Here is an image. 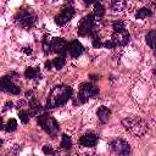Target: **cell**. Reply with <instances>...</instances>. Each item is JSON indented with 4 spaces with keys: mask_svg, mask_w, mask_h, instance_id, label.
Segmentation results:
<instances>
[{
    "mask_svg": "<svg viewBox=\"0 0 156 156\" xmlns=\"http://www.w3.org/2000/svg\"><path fill=\"white\" fill-rule=\"evenodd\" d=\"M152 72H154V74L156 76V66H155V68H154V71H152Z\"/></svg>",
    "mask_w": 156,
    "mask_h": 156,
    "instance_id": "29",
    "label": "cell"
},
{
    "mask_svg": "<svg viewBox=\"0 0 156 156\" xmlns=\"http://www.w3.org/2000/svg\"><path fill=\"white\" fill-rule=\"evenodd\" d=\"M37 122H38L39 127H41V129L51 138H55L58 134V130H60L58 122L51 115H49L46 112H41L37 116Z\"/></svg>",
    "mask_w": 156,
    "mask_h": 156,
    "instance_id": "3",
    "label": "cell"
},
{
    "mask_svg": "<svg viewBox=\"0 0 156 156\" xmlns=\"http://www.w3.org/2000/svg\"><path fill=\"white\" fill-rule=\"evenodd\" d=\"M98 0H83V2L85 4V5H90V4H95Z\"/></svg>",
    "mask_w": 156,
    "mask_h": 156,
    "instance_id": "28",
    "label": "cell"
},
{
    "mask_svg": "<svg viewBox=\"0 0 156 156\" xmlns=\"http://www.w3.org/2000/svg\"><path fill=\"white\" fill-rule=\"evenodd\" d=\"M16 76L17 73H9L1 78V89L4 91L12 94V95H20L21 88L15 83V78H13Z\"/></svg>",
    "mask_w": 156,
    "mask_h": 156,
    "instance_id": "7",
    "label": "cell"
},
{
    "mask_svg": "<svg viewBox=\"0 0 156 156\" xmlns=\"http://www.w3.org/2000/svg\"><path fill=\"white\" fill-rule=\"evenodd\" d=\"M96 115H98V117H99L101 123H106L111 117V110L108 107H106V106H100L98 108Z\"/></svg>",
    "mask_w": 156,
    "mask_h": 156,
    "instance_id": "15",
    "label": "cell"
},
{
    "mask_svg": "<svg viewBox=\"0 0 156 156\" xmlns=\"http://www.w3.org/2000/svg\"><path fill=\"white\" fill-rule=\"evenodd\" d=\"M110 5L113 11H122L126 6V0H110Z\"/></svg>",
    "mask_w": 156,
    "mask_h": 156,
    "instance_id": "19",
    "label": "cell"
},
{
    "mask_svg": "<svg viewBox=\"0 0 156 156\" xmlns=\"http://www.w3.org/2000/svg\"><path fill=\"white\" fill-rule=\"evenodd\" d=\"M61 149L63 150H69L72 147V140L71 136L67 134H62V139H61V144H60Z\"/></svg>",
    "mask_w": 156,
    "mask_h": 156,
    "instance_id": "20",
    "label": "cell"
},
{
    "mask_svg": "<svg viewBox=\"0 0 156 156\" xmlns=\"http://www.w3.org/2000/svg\"><path fill=\"white\" fill-rule=\"evenodd\" d=\"M50 48H51V52L66 56L68 43L63 38H52L51 41H50Z\"/></svg>",
    "mask_w": 156,
    "mask_h": 156,
    "instance_id": "11",
    "label": "cell"
},
{
    "mask_svg": "<svg viewBox=\"0 0 156 156\" xmlns=\"http://www.w3.org/2000/svg\"><path fill=\"white\" fill-rule=\"evenodd\" d=\"M4 127V129L6 130V132H13V130H16V128H17V121L15 119V118H10L9 121H7V123L5 124V126H2Z\"/></svg>",
    "mask_w": 156,
    "mask_h": 156,
    "instance_id": "23",
    "label": "cell"
},
{
    "mask_svg": "<svg viewBox=\"0 0 156 156\" xmlns=\"http://www.w3.org/2000/svg\"><path fill=\"white\" fill-rule=\"evenodd\" d=\"M98 141H99L98 135L95 133H91V132L83 134L78 140L79 145L83 146V147H93V146H95L98 144Z\"/></svg>",
    "mask_w": 156,
    "mask_h": 156,
    "instance_id": "12",
    "label": "cell"
},
{
    "mask_svg": "<svg viewBox=\"0 0 156 156\" xmlns=\"http://www.w3.org/2000/svg\"><path fill=\"white\" fill-rule=\"evenodd\" d=\"M18 117H20L21 122H22L23 124H26V123H28V122H29L30 115H29L28 110H26V108H21V110L18 111Z\"/></svg>",
    "mask_w": 156,
    "mask_h": 156,
    "instance_id": "22",
    "label": "cell"
},
{
    "mask_svg": "<svg viewBox=\"0 0 156 156\" xmlns=\"http://www.w3.org/2000/svg\"><path fill=\"white\" fill-rule=\"evenodd\" d=\"M24 77L27 79H34V80H40L41 79V73L39 68L37 67H27L24 71Z\"/></svg>",
    "mask_w": 156,
    "mask_h": 156,
    "instance_id": "14",
    "label": "cell"
},
{
    "mask_svg": "<svg viewBox=\"0 0 156 156\" xmlns=\"http://www.w3.org/2000/svg\"><path fill=\"white\" fill-rule=\"evenodd\" d=\"M51 67H52V61H46L45 62V68L46 69H51Z\"/></svg>",
    "mask_w": 156,
    "mask_h": 156,
    "instance_id": "26",
    "label": "cell"
},
{
    "mask_svg": "<svg viewBox=\"0 0 156 156\" xmlns=\"http://www.w3.org/2000/svg\"><path fill=\"white\" fill-rule=\"evenodd\" d=\"M15 23L24 29H30L35 22H37V15L35 12L29 7H22L20 9L15 15Z\"/></svg>",
    "mask_w": 156,
    "mask_h": 156,
    "instance_id": "4",
    "label": "cell"
},
{
    "mask_svg": "<svg viewBox=\"0 0 156 156\" xmlns=\"http://www.w3.org/2000/svg\"><path fill=\"white\" fill-rule=\"evenodd\" d=\"M98 95H99V88L96 85H94L93 83H88V82L82 83L79 87L77 100L74 101V104H84L90 98H95Z\"/></svg>",
    "mask_w": 156,
    "mask_h": 156,
    "instance_id": "5",
    "label": "cell"
},
{
    "mask_svg": "<svg viewBox=\"0 0 156 156\" xmlns=\"http://www.w3.org/2000/svg\"><path fill=\"white\" fill-rule=\"evenodd\" d=\"M84 51L83 45L80 44V41H78L77 39H73L68 43V48H67V52L72 58H77L79 57Z\"/></svg>",
    "mask_w": 156,
    "mask_h": 156,
    "instance_id": "13",
    "label": "cell"
},
{
    "mask_svg": "<svg viewBox=\"0 0 156 156\" xmlns=\"http://www.w3.org/2000/svg\"><path fill=\"white\" fill-rule=\"evenodd\" d=\"M154 51H155V56H156V49H155V50H154Z\"/></svg>",
    "mask_w": 156,
    "mask_h": 156,
    "instance_id": "30",
    "label": "cell"
},
{
    "mask_svg": "<svg viewBox=\"0 0 156 156\" xmlns=\"http://www.w3.org/2000/svg\"><path fill=\"white\" fill-rule=\"evenodd\" d=\"M65 63H66V58H65V56H62V55H58L57 57H55V58L52 60V66H54L56 69H61V68L65 66Z\"/></svg>",
    "mask_w": 156,
    "mask_h": 156,
    "instance_id": "21",
    "label": "cell"
},
{
    "mask_svg": "<svg viewBox=\"0 0 156 156\" xmlns=\"http://www.w3.org/2000/svg\"><path fill=\"white\" fill-rule=\"evenodd\" d=\"M12 106H13V104L10 101V102H7L6 105H5V107H4V111H6V110H9V108H12Z\"/></svg>",
    "mask_w": 156,
    "mask_h": 156,
    "instance_id": "27",
    "label": "cell"
},
{
    "mask_svg": "<svg viewBox=\"0 0 156 156\" xmlns=\"http://www.w3.org/2000/svg\"><path fill=\"white\" fill-rule=\"evenodd\" d=\"M122 126L126 130H128L130 134L135 136H143L146 134L149 126L145 119H143L139 116H128L122 119Z\"/></svg>",
    "mask_w": 156,
    "mask_h": 156,
    "instance_id": "2",
    "label": "cell"
},
{
    "mask_svg": "<svg viewBox=\"0 0 156 156\" xmlns=\"http://www.w3.org/2000/svg\"><path fill=\"white\" fill-rule=\"evenodd\" d=\"M73 95V89L69 85L66 84H58L52 88L50 91L48 100H46V108H55L65 105L69 99H72Z\"/></svg>",
    "mask_w": 156,
    "mask_h": 156,
    "instance_id": "1",
    "label": "cell"
},
{
    "mask_svg": "<svg viewBox=\"0 0 156 156\" xmlns=\"http://www.w3.org/2000/svg\"><path fill=\"white\" fill-rule=\"evenodd\" d=\"M74 13H76V11H74L73 6L66 5V6L61 10V12H60L57 16H55V23H56L57 26H60V27H61V26H65L66 23H68V22L73 18Z\"/></svg>",
    "mask_w": 156,
    "mask_h": 156,
    "instance_id": "8",
    "label": "cell"
},
{
    "mask_svg": "<svg viewBox=\"0 0 156 156\" xmlns=\"http://www.w3.org/2000/svg\"><path fill=\"white\" fill-rule=\"evenodd\" d=\"M93 15H94L95 20H98V21H100V20L104 17V15H105V7L102 6L101 2L96 1V2L94 4V11H93Z\"/></svg>",
    "mask_w": 156,
    "mask_h": 156,
    "instance_id": "16",
    "label": "cell"
},
{
    "mask_svg": "<svg viewBox=\"0 0 156 156\" xmlns=\"http://www.w3.org/2000/svg\"><path fill=\"white\" fill-rule=\"evenodd\" d=\"M95 17L93 13L90 15H87L85 17H83L78 24V28H77V33L79 37H91L93 33L96 30L95 29Z\"/></svg>",
    "mask_w": 156,
    "mask_h": 156,
    "instance_id": "6",
    "label": "cell"
},
{
    "mask_svg": "<svg viewBox=\"0 0 156 156\" xmlns=\"http://www.w3.org/2000/svg\"><path fill=\"white\" fill-rule=\"evenodd\" d=\"M129 39H130V35L126 28L121 30H115L112 32V35H111V41L113 43L115 48L127 45L129 43Z\"/></svg>",
    "mask_w": 156,
    "mask_h": 156,
    "instance_id": "10",
    "label": "cell"
},
{
    "mask_svg": "<svg viewBox=\"0 0 156 156\" xmlns=\"http://www.w3.org/2000/svg\"><path fill=\"white\" fill-rule=\"evenodd\" d=\"M145 40H146V44L151 48V49H156V29H152L150 30L146 37H145Z\"/></svg>",
    "mask_w": 156,
    "mask_h": 156,
    "instance_id": "17",
    "label": "cell"
},
{
    "mask_svg": "<svg viewBox=\"0 0 156 156\" xmlns=\"http://www.w3.org/2000/svg\"><path fill=\"white\" fill-rule=\"evenodd\" d=\"M43 152L44 154H46V155H55L56 154V151L52 149V146H50V145H44L43 146Z\"/></svg>",
    "mask_w": 156,
    "mask_h": 156,
    "instance_id": "25",
    "label": "cell"
},
{
    "mask_svg": "<svg viewBox=\"0 0 156 156\" xmlns=\"http://www.w3.org/2000/svg\"><path fill=\"white\" fill-rule=\"evenodd\" d=\"M110 147L117 155H129L130 154V146H129V144L124 139H121V138L113 139L110 143Z\"/></svg>",
    "mask_w": 156,
    "mask_h": 156,
    "instance_id": "9",
    "label": "cell"
},
{
    "mask_svg": "<svg viewBox=\"0 0 156 156\" xmlns=\"http://www.w3.org/2000/svg\"><path fill=\"white\" fill-rule=\"evenodd\" d=\"M151 15H152V12H151L150 9H147V7H141V9H139V10L136 11V13H135V18H138V20H143V18L150 17Z\"/></svg>",
    "mask_w": 156,
    "mask_h": 156,
    "instance_id": "18",
    "label": "cell"
},
{
    "mask_svg": "<svg viewBox=\"0 0 156 156\" xmlns=\"http://www.w3.org/2000/svg\"><path fill=\"white\" fill-rule=\"evenodd\" d=\"M50 41H51V39H49L48 35H45L44 39H43V49H44V52H45V54H50V52H51Z\"/></svg>",
    "mask_w": 156,
    "mask_h": 156,
    "instance_id": "24",
    "label": "cell"
}]
</instances>
